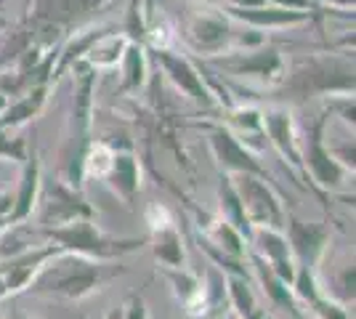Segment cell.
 <instances>
[{
  "instance_id": "33",
  "label": "cell",
  "mask_w": 356,
  "mask_h": 319,
  "mask_svg": "<svg viewBox=\"0 0 356 319\" xmlns=\"http://www.w3.org/2000/svg\"><path fill=\"white\" fill-rule=\"evenodd\" d=\"M106 319H122V306H115V309H109Z\"/></svg>"
},
{
  "instance_id": "27",
  "label": "cell",
  "mask_w": 356,
  "mask_h": 319,
  "mask_svg": "<svg viewBox=\"0 0 356 319\" xmlns=\"http://www.w3.org/2000/svg\"><path fill=\"white\" fill-rule=\"evenodd\" d=\"M0 160L24 163L27 160V138L11 136V128H0Z\"/></svg>"
},
{
  "instance_id": "26",
  "label": "cell",
  "mask_w": 356,
  "mask_h": 319,
  "mask_svg": "<svg viewBox=\"0 0 356 319\" xmlns=\"http://www.w3.org/2000/svg\"><path fill=\"white\" fill-rule=\"evenodd\" d=\"M165 277H168V282L173 288V295H176L181 304H186L189 314H192L194 306L202 304V279L197 274L189 272L186 266H181V269H165ZM200 317H202V311H200Z\"/></svg>"
},
{
  "instance_id": "11",
  "label": "cell",
  "mask_w": 356,
  "mask_h": 319,
  "mask_svg": "<svg viewBox=\"0 0 356 319\" xmlns=\"http://www.w3.org/2000/svg\"><path fill=\"white\" fill-rule=\"evenodd\" d=\"M284 237L290 245V253L296 259L298 266L316 269V263L325 256L327 245H330V229L325 224H314V221H300L287 215L284 221Z\"/></svg>"
},
{
  "instance_id": "19",
  "label": "cell",
  "mask_w": 356,
  "mask_h": 319,
  "mask_svg": "<svg viewBox=\"0 0 356 319\" xmlns=\"http://www.w3.org/2000/svg\"><path fill=\"white\" fill-rule=\"evenodd\" d=\"M250 263H252V272H255V277H258V285L264 288V295H266L268 301L277 306L280 311L290 314L293 319H303V311L298 309V298L293 295L290 285L271 272V266H268L261 256L250 253Z\"/></svg>"
},
{
  "instance_id": "16",
  "label": "cell",
  "mask_w": 356,
  "mask_h": 319,
  "mask_svg": "<svg viewBox=\"0 0 356 319\" xmlns=\"http://www.w3.org/2000/svg\"><path fill=\"white\" fill-rule=\"evenodd\" d=\"M232 19H239L250 30H282V27H296L309 22V11H293V8H280V6H255V8H223Z\"/></svg>"
},
{
  "instance_id": "3",
  "label": "cell",
  "mask_w": 356,
  "mask_h": 319,
  "mask_svg": "<svg viewBox=\"0 0 356 319\" xmlns=\"http://www.w3.org/2000/svg\"><path fill=\"white\" fill-rule=\"evenodd\" d=\"M45 234L51 243L59 245L64 253L86 256L93 261H118L147 245V240H141V237H112V234L102 231L90 218H74L70 224L45 229Z\"/></svg>"
},
{
  "instance_id": "36",
  "label": "cell",
  "mask_w": 356,
  "mask_h": 319,
  "mask_svg": "<svg viewBox=\"0 0 356 319\" xmlns=\"http://www.w3.org/2000/svg\"><path fill=\"white\" fill-rule=\"evenodd\" d=\"M3 24H6V22H3V19H0V27H3Z\"/></svg>"
},
{
  "instance_id": "5",
  "label": "cell",
  "mask_w": 356,
  "mask_h": 319,
  "mask_svg": "<svg viewBox=\"0 0 356 319\" xmlns=\"http://www.w3.org/2000/svg\"><path fill=\"white\" fill-rule=\"evenodd\" d=\"M232 183L237 189V197L242 202V211L250 229H284L287 213L280 195L271 189L268 179L252 176V173H239L232 176Z\"/></svg>"
},
{
  "instance_id": "22",
  "label": "cell",
  "mask_w": 356,
  "mask_h": 319,
  "mask_svg": "<svg viewBox=\"0 0 356 319\" xmlns=\"http://www.w3.org/2000/svg\"><path fill=\"white\" fill-rule=\"evenodd\" d=\"M120 91L134 93L147 83V51L144 43L138 40H128V46L120 56Z\"/></svg>"
},
{
  "instance_id": "28",
  "label": "cell",
  "mask_w": 356,
  "mask_h": 319,
  "mask_svg": "<svg viewBox=\"0 0 356 319\" xmlns=\"http://www.w3.org/2000/svg\"><path fill=\"white\" fill-rule=\"evenodd\" d=\"M312 309L316 319H348V309L332 298H325V295H319L312 304Z\"/></svg>"
},
{
  "instance_id": "29",
  "label": "cell",
  "mask_w": 356,
  "mask_h": 319,
  "mask_svg": "<svg viewBox=\"0 0 356 319\" xmlns=\"http://www.w3.org/2000/svg\"><path fill=\"white\" fill-rule=\"evenodd\" d=\"M122 319H149L147 301L141 295H131L122 306Z\"/></svg>"
},
{
  "instance_id": "13",
  "label": "cell",
  "mask_w": 356,
  "mask_h": 319,
  "mask_svg": "<svg viewBox=\"0 0 356 319\" xmlns=\"http://www.w3.org/2000/svg\"><path fill=\"white\" fill-rule=\"evenodd\" d=\"M208 144H210V152L218 160V165L223 167L226 176L252 173V176L268 179L266 167L255 160V154H252L232 131H226V128H213L208 133Z\"/></svg>"
},
{
  "instance_id": "23",
  "label": "cell",
  "mask_w": 356,
  "mask_h": 319,
  "mask_svg": "<svg viewBox=\"0 0 356 319\" xmlns=\"http://www.w3.org/2000/svg\"><path fill=\"white\" fill-rule=\"evenodd\" d=\"M226 295H229V306L234 309L237 319H264V309L258 304L248 277L226 274Z\"/></svg>"
},
{
  "instance_id": "21",
  "label": "cell",
  "mask_w": 356,
  "mask_h": 319,
  "mask_svg": "<svg viewBox=\"0 0 356 319\" xmlns=\"http://www.w3.org/2000/svg\"><path fill=\"white\" fill-rule=\"evenodd\" d=\"M45 99H48V83L27 88L19 99L8 101L6 109L0 112V128H11V131L22 128L24 122H30L32 117L40 115V109L45 106Z\"/></svg>"
},
{
  "instance_id": "14",
  "label": "cell",
  "mask_w": 356,
  "mask_h": 319,
  "mask_svg": "<svg viewBox=\"0 0 356 319\" xmlns=\"http://www.w3.org/2000/svg\"><path fill=\"white\" fill-rule=\"evenodd\" d=\"M186 43L202 56H218L234 43L232 24L218 14H200L186 24Z\"/></svg>"
},
{
  "instance_id": "32",
  "label": "cell",
  "mask_w": 356,
  "mask_h": 319,
  "mask_svg": "<svg viewBox=\"0 0 356 319\" xmlns=\"http://www.w3.org/2000/svg\"><path fill=\"white\" fill-rule=\"evenodd\" d=\"M266 0H223V8H255L264 6Z\"/></svg>"
},
{
  "instance_id": "2",
  "label": "cell",
  "mask_w": 356,
  "mask_h": 319,
  "mask_svg": "<svg viewBox=\"0 0 356 319\" xmlns=\"http://www.w3.org/2000/svg\"><path fill=\"white\" fill-rule=\"evenodd\" d=\"M109 261H93L74 253H56L32 279L30 290L38 295H56L67 301H80L102 288L109 279Z\"/></svg>"
},
{
  "instance_id": "15",
  "label": "cell",
  "mask_w": 356,
  "mask_h": 319,
  "mask_svg": "<svg viewBox=\"0 0 356 319\" xmlns=\"http://www.w3.org/2000/svg\"><path fill=\"white\" fill-rule=\"evenodd\" d=\"M252 253L261 256L271 266V272L277 274L280 279H284L287 285H293V277H296L298 263L290 253V245H287V237H284L282 229H252L250 240Z\"/></svg>"
},
{
  "instance_id": "9",
  "label": "cell",
  "mask_w": 356,
  "mask_h": 319,
  "mask_svg": "<svg viewBox=\"0 0 356 319\" xmlns=\"http://www.w3.org/2000/svg\"><path fill=\"white\" fill-rule=\"evenodd\" d=\"M38 221L45 229L70 224L74 218H90V205L80 197V192L67 186L61 181H54V186H40V197H38Z\"/></svg>"
},
{
  "instance_id": "31",
  "label": "cell",
  "mask_w": 356,
  "mask_h": 319,
  "mask_svg": "<svg viewBox=\"0 0 356 319\" xmlns=\"http://www.w3.org/2000/svg\"><path fill=\"white\" fill-rule=\"evenodd\" d=\"M271 6H280V8H293V11H309L314 6V0H266Z\"/></svg>"
},
{
  "instance_id": "1",
  "label": "cell",
  "mask_w": 356,
  "mask_h": 319,
  "mask_svg": "<svg viewBox=\"0 0 356 319\" xmlns=\"http://www.w3.org/2000/svg\"><path fill=\"white\" fill-rule=\"evenodd\" d=\"M74 67V99L70 112V133L61 147V181L83 192V176H86V154L90 147V112H93V80L96 69L77 61Z\"/></svg>"
},
{
  "instance_id": "10",
  "label": "cell",
  "mask_w": 356,
  "mask_h": 319,
  "mask_svg": "<svg viewBox=\"0 0 356 319\" xmlns=\"http://www.w3.org/2000/svg\"><path fill=\"white\" fill-rule=\"evenodd\" d=\"M154 59L160 64V69L168 75V80H170L184 96H189L194 104L216 106L213 91L208 88V83L202 80L200 69H197L186 56H181L176 51H168V48H157V51H154Z\"/></svg>"
},
{
  "instance_id": "4",
  "label": "cell",
  "mask_w": 356,
  "mask_h": 319,
  "mask_svg": "<svg viewBox=\"0 0 356 319\" xmlns=\"http://www.w3.org/2000/svg\"><path fill=\"white\" fill-rule=\"evenodd\" d=\"M284 88L293 99L309 96H354V61L348 56H314L296 64L284 75Z\"/></svg>"
},
{
  "instance_id": "18",
  "label": "cell",
  "mask_w": 356,
  "mask_h": 319,
  "mask_svg": "<svg viewBox=\"0 0 356 319\" xmlns=\"http://www.w3.org/2000/svg\"><path fill=\"white\" fill-rule=\"evenodd\" d=\"M152 224V253L154 259L163 263L165 269H181L186 266V253H184V240H181V231L176 229V224L170 221V215L165 221H154L149 218Z\"/></svg>"
},
{
  "instance_id": "34",
  "label": "cell",
  "mask_w": 356,
  "mask_h": 319,
  "mask_svg": "<svg viewBox=\"0 0 356 319\" xmlns=\"http://www.w3.org/2000/svg\"><path fill=\"white\" fill-rule=\"evenodd\" d=\"M6 104H8V99H6V93L0 91V112H3V109H6Z\"/></svg>"
},
{
  "instance_id": "12",
  "label": "cell",
  "mask_w": 356,
  "mask_h": 319,
  "mask_svg": "<svg viewBox=\"0 0 356 319\" xmlns=\"http://www.w3.org/2000/svg\"><path fill=\"white\" fill-rule=\"evenodd\" d=\"M261 131L268 138V144L284 157V163H290V167L303 173V160H300V138L296 131V120L290 115V109L282 106H271L266 112H261Z\"/></svg>"
},
{
  "instance_id": "17",
  "label": "cell",
  "mask_w": 356,
  "mask_h": 319,
  "mask_svg": "<svg viewBox=\"0 0 356 319\" xmlns=\"http://www.w3.org/2000/svg\"><path fill=\"white\" fill-rule=\"evenodd\" d=\"M109 189L118 195L125 205H131L141 189V167L131 152H112L109 165H106L104 176H102Z\"/></svg>"
},
{
  "instance_id": "30",
  "label": "cell",
  "mask_w": 356,
  "mask_h": 319,
  "mask_svg": "<svg viewBox=\"0 0 356 319\" xmlns=\"http://www.w3.org/2000/svg\"><path fill=\"white\" fill-rule=\"evenodd\" d=\"M11 213H14V195L8 189H0V218L11 221Z\"/></svg>"
},
{
  "instance_id": "8",
  "label": "cell",
  "mask_w": 356,
  "mask_h": 319,
  "mask_svg": "<svg viewBox=\"0 0 356 319\" xmlns=\"http://www.w3.org/2000/svg\"><path fill=\"white\" fill-rule=\"evenodd\" d=\"M56 253H61L59 245H40V247H27L19 256L3 261L0 263V301H6L8 295H16L22 290H30L32 279Z\"/></svg>"
},
{
  "instance_id": "24",
  "label": "cell",
  "mask_w": 356,
  "mask_h": 319,
  "mask_svg": "<svg viewBox=\"0 0 356 319\" xmlns=\"http://www.w3.org/2000/svg\"><path fill=\"white\" fill-rule=\"evenodd\" d=\"M128 46V38L120 32H109V35H99L88 46L83 61L90 64L93 69H104V67H118L122 51Z\"/></svg>"
},
{
  "instance_id": "35",
  "label": "cell",
  "mask_w": 356,
  "mask_h": 319,
  "mask_svg": "<svg viewBox=\"0 0 356 319\" xmlns=\"http://www.w3.org/2000/svg\"><path fill=\"white\" fill-rule=\"evenodd\" d=\"M6 227H11V221H6V218H0V231H6Z\"/></svg>"
},
{
  "instance_id": "25",
  "label": "cell",
  "mask_w": 356,
  "mask_h": 319,
  "mask_svg": "<svg viewBox=\"0 0 356 319\" xmlns=\"http://www.w3.org/2000/svg\"><path fill=\"white\" fill-rule=\"evenodd\" d=\"M218 205H221V221L232 224L245 240H250L252 229L248 224V218H245V211H242V202L237 197V189L232 183V176H221V183H218Z\"/></svg>"
},
{
  "instance_id": "20",
  "label": "cell",
  "mask_w": 356,
  "mask_h": 319,
  "mask_svg": "<svg viewBox=\"0 0 356 319\" xmlns=\"http://www.w3.org/2000/svg\"><path fill=\"white\" fill-rule=\"evenodd\" d=\"M40 160H38V152L27 154L24 160V170H22V179H19V189L14 195V213H11V227L14 224H22L24 218H30L35 213V205H38V197H40Z\"/></svg>"
},
{
  "instance_id": "6",
  "label": "cell",
  "mask_w": 356,
  "mask_h": 319,
  "mask_svg": "<svg viewBox=\"0 0 356 319\" xmlns=\"http://www.w3.org/2000/svg\"><path fill=\"white\" fill-rule=\"evenodd\" d=\"M213 67H218L223 72L245 80H255L261 85H280L287 75V64L282 54L277 48H245V51H223V56L213 59Z\"/></svg>"
},
{
  "instance_id": "7",
  "label": "cell",
  "mask_w": 356,
  "mask_h": 319,
  "mask_svg": "<svg viewBox=\"0 0 356 319\" xmlns=\"http://www.w3.org/2000/svg\"><path fill=\"white\" fill-rule=\"evenodd\" d=\"M325 122L327 115H322L319 120L309 128L306 138H300V160H303V173L312 176L314 183H319L322 189H341L348 183L351 170L343 167L335 154L330 152L325 138Z\"/></svg>"
}]
</instances>
